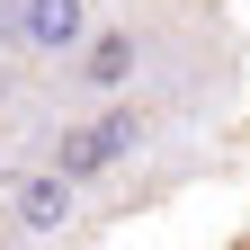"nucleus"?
Masks as SVG:
<instances>
[{
    "label": "nucleus",
    "instance_id": "nucleus-1",
    "mask_svg": "<svg viewBox=\"0 0 250 250\" xmlns=\"http://www.w3.org/2000/svg\"><path fill=\"white\" fill-rule=\"evenodd\" d=\"M152 134H161V99H107V107H72L45 134V170L62 179V188H107L116 170H134L143 152H152Z\"/></svg>",
    "mask_w": 250,
    "mask_h": 250
},
{
    "label": "nucleus",
    "instance_id": "nucleus-5",
    "mask_svg": "<svg viewBox=\"0 0 250 250\" xmlns=\"http://www.w3.org/2000/svg\"><path fill=\"white\" fill-rule=\"evenodd\" d=\"M18 179V143H9V125H0V188Z\"/></svg>",
    "mask_w": 250,
    "mask_h": 250
},
{
    "label": "nucleus",
    "instance_id": "nucleus-4",
    "mask_svg": "<svg viewBox=\"0 0 250 250\" xmlns=\"http://www.w3.org/2000/svg\"><path fill=\"white\" fill-rule=\"evenodd\" d=\"M0 197H9V232H18V241H62V232H72V214H81V188H62L45 161L18 170Z\"/></svg>",
    "mask_w": 250,
    "mask_h": 250
},
{
    "label": "nucleus",
    "instance_id": "nucleus-3",
    "mask_svg": "<svg viewBox=\"0 0 250 250\" xmlns=\"http://www.w3.org/2000/svg\"><path fill=\"white\" fill-rule=\"evenodd\" d=\"M99 27V0H0V54L9 62H72L81 36Z\"/></svg>",
    "mask_w": 250,
    "mask_h": 250
},
{
    "label": "nucleus",
    "instance_id": "nucleus-2",
    "mask_svg": "<svg viewBox=\"0 0 250 250\" xmlns=\"http://www.w3.org/2000/svg\"><path fill=\"white\" fill-rule=\"evenodd\" d=\"M152 81V27L143 18H99L81 36V54L62 62V89H72L81 107H107V99H143Z\"/></svg>",
    "mask_w": 250,
    "mask_h": 250
}]
</instances>
